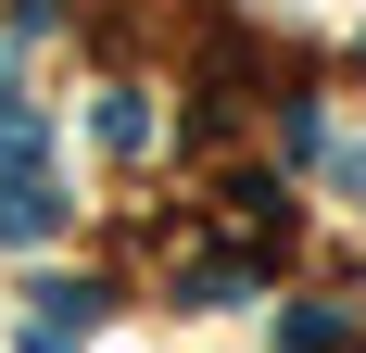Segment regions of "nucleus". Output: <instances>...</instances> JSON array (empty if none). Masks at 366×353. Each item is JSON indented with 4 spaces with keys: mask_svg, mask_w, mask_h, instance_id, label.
<instances>
[{
    "mask_svg": "<svg viewBox=\"0 0 366 353\" xmlns=\"http://www.w3.org/2000/svg\"><path fill=\"white\" fill-rule=\"evenodd\" d=\"M64 202H51V176H0V240H51Z\"/></svg>",
    "mask_w": 366,
    "mask_h": 353,
    "instance_id": "nucleus-1",
    "label": "nucleus"
},
{
    "mask_svg": "<svg viewBox=\"0 0 366 353\" xmlns=\"http://www.w3.org/2000/svg\"><path fill=\"white\" fill-rule=\"evenodd\" d=\"M354 341V316L341 303H303V316H278V353H341Z\"/></svg>",
    "mask_w": 366,
    "mask_h": 353,
    "instance_id": "nucleus-2",
    "label": "nucleus"
}]
</instances>
